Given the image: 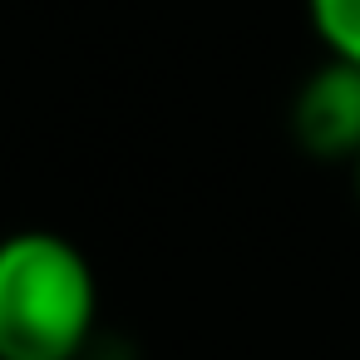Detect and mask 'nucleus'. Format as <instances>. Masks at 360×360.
Wrapping results in <instances>:
<instances>
[{"label":"nucleus","mask_w":360,"mask_h":360,"mask_svg":"<svg viewBox=\"0 0 360 360\" xmlns=\"http://www.w3.org/2000/svg\"><path fill=\"white\" fill-rule=\"evenodd\" d=\"M94 326L99 276L65 232L0 237V360H79Z\"/></svg>","instance_id":"nucleus-1"},{"label":"nucleus","mask_w":360,"mask_h":360,"mask_svg":"<svg viewBox=\"0 0 360 360\" xmlns=\"http://www.w3.org/2000/svg\"><path fill=\"white\" fill-rule=\"evenodd\" d=\"M306 20L330 60L360 65V0H306Z\"/></svg>","instance_id":"nucleus-3"},{"label":"nucleus","mask_w":360,"mask_h":360,"mask_svg":"<svg viewBox=\"0 0 360 360\" xmlns=\"http://www.w3.org/2000/svg\"><path fill=\"white\" fill-rule=\"evenodd\" d=\"M355 193H360V163H355Z\"/></svg>","instance_id":"nucleus-4"},{"label":"nucleus","mask_w":360,"mask_h":360,"mask_svg":"<svg viewBox=\"0 0 360 360\" xmlns=\"http://www.w3.org/2000/svg\"><path fill=\"white\" fill-rule=\"evenodd\" d=\"M291 139L316 163H360V65L326 55L296 84Z\"/></svg>","instance_id":"nucleus-2"}]
</instances>
